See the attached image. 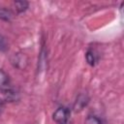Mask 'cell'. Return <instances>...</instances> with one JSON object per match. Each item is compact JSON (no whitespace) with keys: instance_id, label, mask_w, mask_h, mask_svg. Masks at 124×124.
<instances>
[{"instance_id":"8992f818","label":"cell","mask_w":124,"mask_h":124,"mask_svg":"<svg viewBox=\"0 0 124 124\" xmlns=\"http://www.w3.org/2000/svg\"><path fill=\"white\" fill-rule=\"evenodd\" d=\"M14 16L13 12L5 7H0V18L5 21H10Z\"/></svg>"},{"instance_id":"3957f363","label":"cell","mask_w":124,"mask_h":124,"mask_svg":"<svg viewBox=\"0 0 124 124\" xmlns=\"http://www.w3.org/2000/svg\"><path fill=\"white\" fill-rule=\"evenodd\" d=\"M88 97L86 94H79L74 104V109L75 111H80L86 105L88 104Z\"/></svg>"},{"instance_id":"5b68a950","label":"cell","mask_w":124,"mask_h":124,"mask_svg":"<svg viewBox=\"0 0 124 124\" xmlns=\"http://www.w3.org/2000/svg\"><path fill=\"white\" fill-rule=\"evenodd\" d=\"M9 87H11L9 77L2 69H0V90L4 91Z\"/></svg>"},{"instance_id":"30bf717a","label":"cell","mask_w":124,"mask_h":124,"mask_svg":"<svg viewBox=\"0 0 124 124\" xmlns=\"http://www.w3.org/2000/svg\"><path fill=\"white\" fill-rule=\"evenodd\" d=\"M3 107H4V102H3V101L0 99V110L3 108Z\"/></svg>"},{"instance_id":"52a82bcc","label":"cell","mask_w":124,"mask_h":124,"mask_svg":"<svg viewBox=\"0 0 124 124\" xmlns=\"http://www.w3.org/2000/svg\"><path fill=\"white\" fill-rule=\"evenodd\" d=\"M29 3L26 1H16L15 2V7L17 13H23L28 9Z\"/></svg>"},{"instance_id":"ba28073f","label":"cell","mask_w":124,"mask_h":124,"mask_svg":"<svg viewBox=\"0 0 124 124\" xmlns=\"http://www.w3.org/2000/svg\"><path fill=\"white\" fill-rule=\"evenodd\" d=\"M85 124H102V121L95 115H89L86 119Z\"/></svg>"},{"instance_id":"7a4b0ae2","label":"cell","mask_w":124,"mask_h":124,"mask_svg":"<svg viewBox=\"0 0 124 124\" xmlns=\"http://www.w3.org/2000/svg\"><path fill=\"white\" fill-rule=\"evenodd\" d=\"M11 63L17 69H25L28 63V59L24 53H15L11 57Z\"/></svg>"},{"instance_id":"6da1fadb","label":"cell","mask_w":124,"mask_h":124,"mask_svg":"<svg viewBox=\"0 0 124 124\" xmlns=\"http://www.w3.org/2000/svg\"><path fill=\"white\" fill-rule=\"evenodd\" d=\"M71 110L67 107H59L52 114L53 120L57 124H69Z\"/></svg>"},{"instance_id":"9c48e42d","label":"cell","mask_w":124,"mask_h":124,"mask_svg":"<svg viewBox=\"0 0 124 124\" xmlns=\"http://www.w3.org/2000/svg\"><path fill=\"white\" fill-rule=\"evenodd\" d=\"M8 49V43L6 39L0 34V51H6Z\"/></svg>"},{"instance_id":"277c9868","label":"cell","mask_w":124,"mask_h":124,"mask_svg":"<svg viewBox=\"0 0 124 124\" xmlns=\"http://www.w3.org/2000/svg\"><path fill=\"white\" fill-rule=\"evenodd\" d=\"M85 58L90 66H95L99 61V55L95 49L89 48L85 53Z\"/></svg>"}]
</instances>
